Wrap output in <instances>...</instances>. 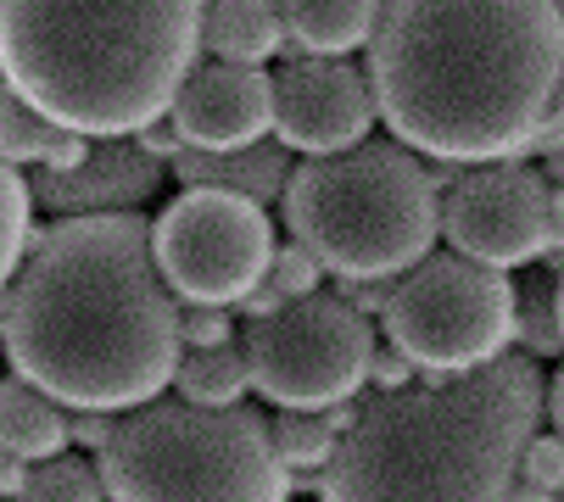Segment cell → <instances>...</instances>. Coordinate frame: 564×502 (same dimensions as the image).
Wrapping results in <instances>:
<instances>
[{
	"label": "cell",
	"mask_w": 564,
	"mask_h": 502,
	"mask_svg": "<svg viewBox=\"0 0 564 502\" xmlns=\"http://www.w3.org/2000/svg\"><path fill=\"white\" fill-rule=\"evenodd\" d=\"M29 469H34V463H23L18 452L0 447V502H18V491L29 485Z\"/></svg>",
	"instance_id": "cell-28"
},
{
	"label": "cell",
	"mask_w": 564,
	"mask_h": 502,
	"mask_svg": "<svg viewBox=\"0 0 564 502\" xmlns=\"http://www.w3.org/2000/svg\"><path fill=\"white\" fill-rule=\"evenodd\" d=\"M174 134L191 151H240L274 134V73L252 62H196L169 107Z\"/></svg>",
	"instance_id": "cell-12"
},
{
	"label": "cell",
	"mask_w": 564,
	"mask_h": 502,
	"mask_svg": "<svg viewBox=\"0 0 564 502\" xmlns=\"http://www.w3.org/2000/svg\"><path fill=\"white\" fill-rule=\"evenodd\" d=\"M520 474L547 485V491H564V436H531L525 452H520Z\"/></svg>",
	"instance_id": "cell-25"
},
{
	"label": "cell",
	"mask_w": 564,
	"mask_h": 502,
	"mask_svg": "<svg viewBox=\"0 0 564 502\" xmlns=\"http://www.w3.org/2000/svg\"><path fill=\"white\" fill-rule=\"evenodd\" d=\"M156 269L180 302H213L240 307L274 263V223L263 201L218 190V185H185L151 223Z\"/></svg>",
	"instance_id": "cell-9"
},
{
	"label": "cell",
	"mask_w": 564,
	"mask_h": 502,
	"mask_svg": "<svg viewBox=\"0 0 564 502\" xmlns=\"http://www.w3.org/2000/svg\"><path fill=\"white\" fill-rule=\"evenodd\" d=\"M156 179H163V162L140 140H96L78 167H34L29 190L34 207L78 218V212H134V201L151 196Z\"/></svg>",
	"instance_id": "cell-13"
},
{
	"label": "cell",
	"mask_w": 564,
	"mask_h": 502,
	"mask_svg": "<svg viewBox=\"0 0 564 502\" xmlns=\"http://www.w3.org/2000/svg\"><path fill=\"white\" fill-rule=\"evenodd\" d=\"M547 407H553V430L564 436V369L553 374V391H547Z\"/></svg>",
	"instance_id": "cell-30"
},
{
	"label": "cell",
	"mask_w": 564,
	"mask_h": 502,
	"mask_svg": "<svg viewBox=\"0 0 564 502\" xmlns=\"http://www.w3.org/2000/svg\"><path fill=\"white\" fill-rule=\"evenodd\" d=\"M536 358H492L469 374L380 391L336 458L318 469L325 502H509L520 452L542 425Z\"/></svg>",
	"instance_id": "cell-3"
},
{
	"label": "cell",
	"mask_w": 564,
	"mask_h": 502,
	"mask_svg": "<svg viewBox=\"0 0 564 502\" xmlns=\"http://www.w3.org/2000/svg\"><path fill=\"white\" fill-rule=\"evenodd\" d=\"M375 329L347 296H291L247 329V374L274 407H336L369 380Z\"/></svg>",
	"instance_id": "cell-8"
},
{
	"label": "cell",
	"mask_w": 564,
	"mask_h": 502,
	"mask_svg": "<svg viewBox=\"0 0 564 502\" xmlns=\"http://www.w3.org/2000/svg\"><path fill=\"white\" fill-rule=\"evenodd\" d=\"M280 201L291 240L341 280H397L431 258L442 234V185L402 140L307 156L291 167Z\"/></svg>",
	"instance_id": "cell-5"
},
{
	"label": "cell",
	"mask_w": 564,
	"mask_h": 502,
	"mask_svg": "<svg viewBox=\"0 0 564 502\" xmlns=\"http://www.w3.org/2000/svg\"><path fill=\"white\" fill-rule=\"evenodd\" d=\"M107 502H291V469L252 407L140 402L96 452Z\"/></svg>",
	"instance_id": "cell-6"
},
{
	"label": "cell",
	"mask_w": 564,
	"mask_h": 502,
	"mask_svg": "<svg viewBox=\"0 0 564 502\" xmlns=\"http://www.w3.org/2000/svg\"><path fill=\"white\" fill-rule=\"evenodd\" d=\"M174 174L185 185H218V190H240V196H252V201H274L285 196V179H291V167H285V145H240V151H180L174 156Z\"/></svg>",
	"instance_id": "cell-16"
},
{
	"label": "cell",
	"mask_w": 564,
	"mask_h": 502,
	"mask_svg": "<svg viewBox=\"0 0 564 502\" xmlns=\"http://www.w3.org/2000/svg\"><path fill=\"white\" fill-rule=\"evenodd\" d=\"M0 447L18 452L23 463L62 458L73 447V407H62L51 391H40L23 374L0 380Z\"/></svg>",
	"instance_id": "cell-14"
},
{
	"label": "cell",
	"mask_w": 564,
	"mask_h": 502,
	"mask_svg": "<svg viewBox=\"0 0 564 502\" xmlns=\"http://www.w3.org/2000/svg\"><path fill=\"white\" fill-rule=\"evenodd\" d=\"M0 347L12 374L73 413H129L174 385L180 296L156 269L151 218L78 212L34 234L0 296Z\"/></svg>",
	"instance_id": "cell-1"
},
{
	"label": "cell",
	"mask_w": 564,
	"mask_h": 502,
	"mask_svg": "<svg viewBox=\"0 0 564 502\" xmlns=\"http://www.w3.org/2000/svg\"><path fill=\"white\" fill-rule=\"evenodd\" d=\"M358 425V413L347 402L336 407H280V418H269V436L285 469H325L341 447V436Z\"/></svg>",
	"instance_id": "cell-19"
},
{
	"label": "cell",
	"mask_w": 564,
	"mask_h": 502,
	"mask_svg": "<svg viewBox=\"0 0 564 502\" xmlns=\"http://www.w3.org/2000/svg\"><path fill=\"white\" fill-rule=\"evenodd\" d=\"M380 7L386 0H280V18L302 56H352L375 40Z\"/></svg>",
	"instance_id": "cell-17"
},
{
	"label": "cell",
	"mask_w": 564,
	"mask_h": 502,
	"mask_svg": "<svg viewBox=\"0 0 564 502\" xmlns=\"http://www.w3.org/2000/svg\"><path fill=\"white\" fill-rule=\"evenodd\" d=\"M520 341L536 352V358H547V352H558L564 347V335H558V307H553V296H536V302H525L520 307Z\"/></svg>",
	"instance_id": "cell-26"
},
{
	"label": "cell",
	"mask_w": 564,
	"mask_h": 502,
	"mask_svg": "<svg viewBox=\"0 0 564 502\" xmlns=\"http://www.w3.org/2000/svg\"><path fill=\"white\" fill-rule=\"evenodd\" d=\"M229 307H213V302H180V341L185 347H229Z\"/></svg>",
	"instance_id": "cell-24"
},
{
	"label": "cell",
	"mask_w": 564,
	"mask_h": 502,
	"mask_svg": "<svg viewBox=\"0 0 564 502\" xmlns=\"http://www.w3.org/2000/svg\"><path fill=\"white\" fill-rule=\"evenodd\" d=\"M285 45V18L280 0H207L202 18V51H213L218 62H274Z\"/></svg>",
	"instance_id": "cell-18"
},
{
	"label": "cell",
	"mask_w": 564,
	"mask_h": 502,
	"mask_svg": "<svg viewBox=\"0 0 564 502\" xmlns=\"http://www.w3.org/2000/svg\"><path fill=\"white\" fill-rule=\"evenodd\" d=\"M207 0H0V84L90 140L169 118Z\"/></svg>",
	"instance_id": "cell-4"
},
{
	"label": "cell",
	"mask_w": 564,
	"mask_h": 502,
	"mask_svg": "<svg viewBox=\"0 0 564 502\" xmlns=\"http://www.w3.org/2000/svg\"><path fill=\"white\" fill-rule=\"evenodd\" d=\"M553 307H558V335H564V280H558V291H553Z\"/></svg>",
	"instance_id": "cell-31"
},
{
	"label": "cell",
	"mask_w": 564,
	"mask_h": 502,
	"mask_svg": "<svg viewBox=\"0 0 564 502\" xmlns=\"http://www.w3.org/2000/svg\"><path fill=\"white\" fill-rule=\"evenodd\" d=\"M174 385L185 402H202V407H235L247 396L252 374H247V352L235 347H191L180 352V369H174Z\"/></svg>",
	"instance_id": "cell-20"
},
{
	"label": "cell",
	"mask_w": 564,
	"mask_h": 502,
	"mask_svg": "<svg viewBox=\"0 0 564 502\" xmlns=\"http://www.w3.org/2000/svg\"><path fill=\"white\" fill-rule=\"evenodd\" d=\"M375 90L369 73L341 56H302L274 73V140L302 156H330L375 129Z\"/></svg>",
	"instance_id": "cell-11"
},
{
	"label": "cell",
	"mask_w": 564,
	"mask_h": 502,
	"mask_svg": "<svg viewBox=\"0 0 564 502\" xmlns=\"http://www.w3.org/2000/svg\"><path fill=\"white\" fill-rule=\"evenodd\" d=\"M18 502H107V485H101L96 458L62 452L29 469V485L18 491Z\"/></svg>",
	"instance_id": "cell-22"
},
{
	"label": "cell",
	"mask_w": 564,
	"mask_h": 502,
	"mask_svg": "<svg viewBox=\"0 0 564 502\" xmlns=\"http://www.w3.org/2000/svg\"><path fill=\"white\" fill-rule=\"evenodd\" d=\"M414 374H420V369H414L409 358H402L397 347H391V352H375V358H369V380H375L380 391H402V385H409Z\"/></svg>",
	"instance_id": "cell-27"
},
{
	"label": "cell",
	"mask_w": 564,
	"mask_h": 502,
	"mask_svg": "<svg viewBox=\"0 0 564 502\" xmlns=\"http://www.w3.org/2000/svg\"><path fill=\"white\" fill-rule=\"evenodd\" d=\"M29 240H34V190H29V174L0 156V296H7V285L18 280V269L29 258Z\"/></svg>",
	"instance_id": "cell-21"
},
{
	"label": "cell",
	"mask_w": 564,
	"mask_h": 502,
	"mask_svg": "<svg viewBox=\"0 0 564 502\" xmlns=\"http://www.w3.org/2000/svg\"><path fill=\"white\" fill-rule=\"evenodd\" d=\"M90 145H96L90 134L62 129L56 118H45L40 107H29L18 90L0 84V156L12 167H23V174H34V167H78L90 156Z\"/></svg>",
	"instance_id": "cell-15"
},
{
	"label": "cell",
	"mask_w": 564,
	"mask_h": 502,
	"mask_svg": "<svg viewBox=\"0 0 564 502\" xmlns=\"http://www.w3.org/2000/svg\"><path fill=\"white\" fill-rule=\"evenodd\" d=\"M263 285H274L285 302L291 296H313L318 285H325V263H318L307 245L285 240V245H274V263H269V280Z\"/></svg>",
	"instance_id": "cell-23"
},
{
	"label": "cell",
	"mask_w": 564,
	"mask_h": 502,
	"mask_svg": "<svg viewBox=\"0 0 564 502\" xmlns=\"http://www.w3.org/2000/svg\"><path fill=\"white\" fill-rule=\"evenodd\" d=\"M386 129L431 162H503L564 96V0H386L369 40Z\"/></svg>",
	"instance_id": "cell-2"
},
{
	"label": "cell",
	"mask_w": 564,
	"mask_h": 502,
	"mask_svg": "<svg viewBox=\"0 0 564 502\" xmlns=\"http://www.w3.org/2000/svg\"><path fill=\"white\" fill-rule=\"evenodd\" d=\"M553 179H558V185H564V145H558V151H553Z\"/></svg>",
	"instance_id": "cell-32"
},
{
	"label": "cell",
	"mask_w": 564,
	"mask_h": 502,
	"mask_svg": "<svg viewBox=\"0 0 564 502\" xmlns=\"http://www.w3.org/2000/svg\"><path fill=\"white\" fill-rule=\"evenodd\" d=\"M509 502H558V491H547V485H536V480L514 474V485H509Z\"/></svg>",
	"instance_id": "cell-29"
},
{
	"label": "cell",
	"mask_w": 564,
	"mask_h": 502,
	"mask_svg": "<svg viewBox=\"0 0 564 502\" xmlns=\"http://www.w3.org/2000/svg\"><path fill=\"white\" fill-rule=\"evenodd\" d=\"M380 329L420 374L447 380L509 352L520 329V296L503 269H487L464 251H442L386 285Z\"/></svg>",
	"instance_id": "cell-7"
},
{
	"label": "cell",
	"mask_w": 564,
	"mask_h": 502,
	"mask_svg": "<svg viewBox=\"0 0 564 502\" xmlns=\"http://www.w3.org/2000/svg\"><path fill=\"white\" fill-rule=\"evenodd\" d=\"M553 190L520 156L475 162L442 190V234L487 269H525L553 245Z\"/></svg>",
	"instance_id": "cell-10"
}]
</instances>
